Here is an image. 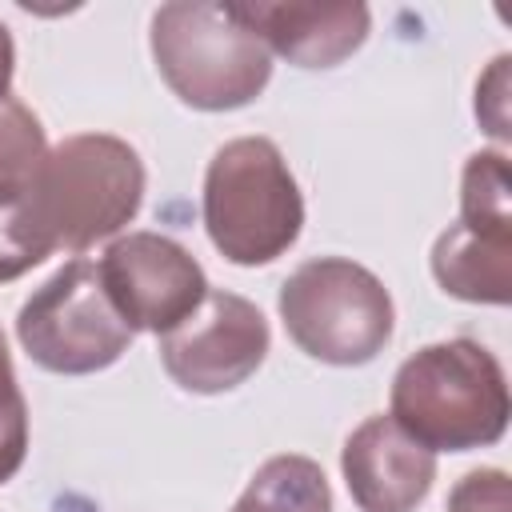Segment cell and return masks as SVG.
<instances>
[{
	"instance_id": "13",
	"label": "cell",
	"mask_w": 512,
	"mask_h": 512,
	"mask_svg": "<svg viewBox=\"0 0 512 512\" xmlns=\"http://www.w3.org/2000/svg\"><path fill=\"white\" fill-rule=\"evenodd\" d=\"M472 232L512 236V168L496 148L472 152L460 176V220Z\"/></svg>"
},
{
	"instance_id": "10",
	"label": "cell",
	"mask_w": 512,
	"mask_h": 512,
	"mask_svg": "<svg viewBox=\"0 0 512 512\" xmlns=\"http://www.w3.org/2000/svg\"><path fill=\"white\" fill-rule=\"evenodd\" d=\"M236 12L264 40L268 52L284 56L296 68H336L368 40L372 28V12L364 4L252 0L236 4Z\"/></svg>"
},
{
	"instance_id": "2",
	"label": "cell",
	"mask_w": 512,
	"mask_h": 512,
	"mask_svg": "<svg viewBox=\"0 0 512 512\" xmlns=\"http://www.w3.org/2000/svg\"><path fill=\"white\" fill-rule=\"evenodd\" d=\"M148 44L172 96L200 112L244 108L272 80V52L240 20L236 4H160Z\"/></svg>"
},
{
	"instance_id": "5",
	"label": "cell",
	"mask_w": 512,
	"mask_h": 512,
	"mask_svg": "<svg viewBox=\"0 0 512 512\" xmlns=\"http://www.w3.org/2000/svg\"><path fill=\"white\" fill-rule=\"evenodd\" d=\"M276 308L292 344L336 368L376 360L396 324L384 280L344 256H312L292 268L280 284Z\"/></svg>"
},
{
	"instance_id": "18",
	"label": "cell",
	"mask_w": 512,
	"mask_h": 512,
	"mask_svg": "<svg viewBox=\"0 0 512 512\" xmlns=\"http://www.w3.org/2000/svg\"><path fill=\"white\" fill-rule=\"evenodd\" d=\"M508 64L512 56H496L488 64V72L476 80V120L484 124L488 136H496L500 144L512 140V120H508Z\"/></svg>"
},
{
	"instance_id": "7",
	"label": "cell",
	"mask_w": 512,
	"mask_h": 512,
	"mask_svg": "<svg viewBox=\"0 0 512 512\" xmlns=\"http://www.w3.org/2000/svg\"><path fill=\"white\" fill-rule=\"evenodd\" d=\"M264 312L236 292H208L192 316L160 336V364L184 392L216 396L240 388L268 356Z\"/></svg>"
},
{
	"instance_id": "4",
	"label": "cell",
	"mask_w": 512,
	"mask_h": 512,
	"mask_svg": "<svg viewBox=\"0 0 512 512\" xmlns=\"http://www.w3.org/2000/svg\"><path fill=\"white\" fill-rule=\"evenodd\" d=\"M144 180V160L128 140L112 132H76L48 148L32 200L56 248L88 252L136 220Z\"/></svg>"
},
{
	"instance_id": "9",
	"label": "cell",
	"mask_w": 512,
	"mask_h": 512,
	"mask_svg": "<svg viewBox=\"0 0 512 512\" xmlns=\"http://www.w3.org/2000/svg\"><path fill=\"white\" fill-rule=\"evenodd\" d=\"M340 472L360 512H416L436 480V452L392 416H368L340 448Z\"/></svg>"
},
{
	"instance_id": "15",
	"label": "cell",
	"mask_w": 512,
	"mask_h": 512,
	"mask_svg": "<svg viewBox=\"0 0 512 512\" xmlns=\"http://www.w3.org/2000/svg\"><path fill=\"white\" fill-rule=\"evenodd\" d=\"M44 160H48V140L36 112L24 100L4 96L0 100V188H20V192L36 188Z\"/></svg>"
},
{
	"instance_id": "12",
	"label": "cell",
	"mask_w": 512,
	"mask_h": 512,
	"mask_svg": "<svg viewBox=\"0 0 512 512\" xmlns=\"http://www.w3.org/2000/svg\"><path fill=\"white\" fill-rule=\"evenodd\" d=\"M232 512H332V488L316 460L280 452L252 472Z\"/></svg>"
},
{
	"instance_id": "6",
	"label": "cell",
	"mask_w": 512,
	"mask_h": 512,
	"mask_svg": "<svg viewBox=\"0 0 512 512\" xmlns=\"http://www.w3.org/2000/svg\"><path fill=\"white\" fill-rule=\"evenodd\" d=\"M132 328L104 292L100 268L84 256L56 268L16 312V340L32 364L56 376H88L112 368L128 344Z\"/></svg>"
},
{
	"instance_id": "8",
	"label": "cell",
	"mask_w": 512,
	"mask_h": 512,
	"mask_svg": "<svg viewBox=\"0 0 512 512\" xmlns=\"http://www.w3.org/2000/svg\"><path fill=\"white\" fill-rule=\"evenodd\" d=\"M100 280L132 332H172L208 296L200 260L160 232H128L100 256Z\"/></svg>"
},
{
	"instance_id": "3",
	"label": "cell",
	"mask_w": 512,
	"mask_h": 512,
	"mask_svg": "<svg viewBox=\"0 0 512 512\" xmlns=\"http://www.w3.org/2000/svg\"><path fill=\"white\" fill-rule=\"evenodd\" d=\"M200 212L212 248L240 268L272 264L304 228L300 184L268 136H236L212 152Z\"/></svg>"
},
{
	"instance_id": "11",
	"label": "cell",
	"mask_w": 512,
	"mask_h": 512,
	"mask_svg": "<svg viewBox=\"0 0 512 512\" xmlns=\"http://www.w3.org/2000/svg\"><path fill=\"white\" fill-rule=\"evenodd\" d=\"M432 276L456 300L504 308L512 300V236L448 224L432 244Z\"/></svg>"
},
{
	"instance_id": "16",
	"label": "cell",
	"mask_w": 512,
	"mask_h": 512,
	"mask_svg": "<svg viewBox=\"0 0 512 512\" xmlns=\"http://www.w3.org/2000/svg\"><path fill=\"white\" fill-rule=\"evenodd\" d=\"M28 456V404L12 372L8 344L0 336V484H8Z\"/></svg>"
},
{
	"instance_id": "14",
	"label": "cell",
	"mask_w": 512,
	"mask_h": 512,
	"mask_svg": "<svg viewBox=\"0 0 512 512\" xmlns=\"http://www.w3.org/2000/svg\"><path fill=\"white\" fill-rule=\"evenodd\" d=\"M56 252V244L48 240L32 188H0V284L20 280L24 272H32L36 264H44Z\"/></svg>"
},
{
	"instance_id": "17",
	"label": "cell",
	"mask_w": 512,
	"mask_h": 512,
	"mask_svg": "<svg viewBox=\"0 0 512 512\" xmlns=\"http://www.w3.org/2000/svg\"><path fill=\"white\" fill-rule=\"evenodd\" d=\"M448 512H512V484L504 468H476L448 492Z\"/></svg>"
},
{
	"instance_id": "1",
	"label": "cell",
	"mask_w": 512,
	"mask_h": 512,
	"mask_svg": "<svg viewBox=\"0 0 512 512\" xmlns=\"http://www.w3.org/2000/svg\"><path fill=\"white\" fill-rule=\"evenodd\" d=\"M388 416L432 452L488 448L508 432V376L480 340H436L396 368Z\"/></svg>"
},
{
	"instance_id": "19",
	"label": "cell",
	"mask_w": 512,
	"mask_h": 512,
	"mask_svg": "<svg viewBox=\"0 0 512 512\" xmlns=\"http://www.w3.org/2000/svg\"><path fill=\"white\" fill-rule=\"evenodd\" d=\"M12 72H16V44H12L8 24L0 20V100L12 96Z\"/></svg>"
}]
</instances>
